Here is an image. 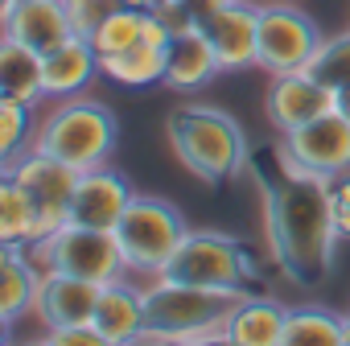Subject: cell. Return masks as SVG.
<instances>
[{
	"mask_svg": "<svg viewBox=\"0 0 350 346\" xmlns=\"http://www.w3.org/2000/svg\"><path fill=\"white\" fill-rule=\"evenodd\" d=\"M260 194L268 256L280 276L297 289L325 284L334 272V248L342 239L329 211V182L280 169V178H260Z\"/></svg>",
	"mask_w": 350,
	"mask_h": 346,
	"instance_id": "obj_1",
	"label": "cell"
},
{
	"mask_svg": "<svg viewBox=\"0 0 350 346\" xmlns=\"http://www.w3.org/2000/svg\"><path fill=\"white\" fill-rule=\"evenodd\" d=\"M165 140L173 148V157L182 161V169H190L198 182L206 186H223L247 169L252 144L243 124L211 103H182L165 116Z\"/></svg>",
	"mask_w": 350,
	"mask_h": 346,
	"instance_id": "obj_2",
	"label": "cell"
},
{
	"mask_svg": "<svg viewBox=\"0 0 350 346\" xmlns=\"http://www.w3.org/2000/svg\"><path fill=\"white\" fill-rule=\"evenodd\" d=\"M239 297L243 293H223V289L152 276V284H144L148 330L140 342H182V346L223 342V321L231 317Z\"/></svg>",
	"mask_w": 350,
	"mask_h": 346,
	"instance_id": "obj_3",
	"label": "cell"
},
{
	"mask_svg": "<svg viewBox=\"0 0 350 346\" xmlns=\"http://www.w3.org/2000/svg\"><path fill=\"white\" fill-rule=\"evenodd\" d=\"M116 140H120L116 111L91 95H70V99H54V107L42 116L33 148L50 152L83 173L95 165H107L116 152Z\"/></svg>",
	"mask_w": 350,
	"mask_h": 346,
	"instance_id": "obj_4",
	"label": "cell"
},
{
	"mask_svg": "<svg viewBox=\"0 0 350 346\" xmlns=\"http://www.w3.org/2000/svg\"><path fill=\"white\" fill-rule=\"evenodd\" d=\"M169 280H186V284H202V289H223V293H252L260 264L252 256V248L227 231H186L182 248L173 252V260L165 264Z\"/></svg>",
	"mask_w": 350,
	"mask_h": 346,
	"instance_id": "obj_5",
	"label": "cell"
},
{
	"mask_svg": "<svg viewBox=\"0 0 350 346\" xmlns=\"http://www.w3.org/2000/svg\"><path fill=\"white\" fill-rule=\"evenodd\" d=\"M186 231L190 227L173 202L136 194L116 223V243H120L128 276H161L165 264L173 260V252L182 248Z\"/></svg>",
	"mask_w": 350,
	"mask_h": 346,
	"instance_id": "obj_6",
	"label": "cell"
},
{
	"mask_svg": "<svg viewBox=\"0 0 350 346\" xmlns=\"http://www.w3.org/2000/svg\"><path fill=\"white\" fill-rule=\"evenodd\" d=\"M29 252L38 256L42 268H58V272L83 276V280H95V284L128 276L120 243H116V231L83 227V223H70V219L62 227H54L46 239H38Z\"/></svg>",
	"mask_w": 350,
	"mask_h": 346,
	"instance_id": "obj_7",
	"label": "cell"
},
{
	"mask_svg": "<svg viewBox=\"0 0 350 346\" xmlns=\"http://www.w3.org/2000/svg\"><path fill=\"white\" fill-rule=\"evenodd\" d=\"M276 165L284 173H309L321 182L350 173V120L342 111H325L321 120L284 132L276 144Z\"/></svg>",
	"mask_w": 350,
	"mask_h": 346,
	"instance_id": "obj_8",
	"label": "cell"
},
{
	"mask_svg": "<svg viewBox=\"0 0 350 346\" xmlns=\"http://www.w3.org/2000/svg\"><path fill=\"white\" fill-rule=\"evenodd\" d=\"M325 34L317 29V21L288 5V0H272L260 5V46H256V66L268 75H284V70H305L313 62V54L321 50Z\"/></svg>",
	"mask_w": 350,
	"mask_h": 346,
	"instance_id": "obj_9",
	"label": "cell"
},
{
	"mask_svg": "<svg viewBox=\"0 0 350 346\" xmlns=\"http://www.w3.org/2000/svg\"><path fill=\"white\" fill-rule=\"evenodd\" d=\"M0 169H5L9 178H17V186L33 202L38 223H42V239L70 219V198H75L79 169H70L66 161H58V157H50L42 148H25L21 157L5 161Z\"/></svg>",
	"mask_w": 350,
	"mask_h": 346,
	"instance_id": "obj_10",
	"label": "cell"
},
{
	"mask_svg": "<svg viewBox=\"0 0 350 346\" xmlns=\"http://www.w3.org/2000/svg\"><path fill=\"white\" fill-rule=\"evenodd\" d=\"M325 111H334V87H325L309 66L305 70H284V75H268V91H264V116L268 124L284 136L297 132L313 120H321Z\"/></svg>",
	"mask_w": 350,
	"mask_h": 346,
	"instance_id": "obj_11",
	"label": "cell"
},
{
	"mask_svg": "<svg viewBox=\"0 0 350 346\" xmlns=\"http://www.w3.org/2000/svg\"><path fill=\"white\" fill-rule=\"evenodd\" d=\"M198 25L211 38V46H215V54L223 62V75H235V70H252L256 66L260 5H252V0H227V5H219Z\"/></svg>",
	"mask_w": 350,
	"mask_h": 346,
	"instance_id": "obj_12",
	"label": "cell"
},
{
	"mask_svg": "<svg viewBox=\"0 0 350 346\" xmlns=\"http://www.w3.org/2000/svg\"><path fill=\"white\" fill-rule=\"evenodd\" d=\"M132 198H136L132 182L124 178L120 169H111V165L83 169L79 182H75V198H70V223L116 231V223H120V215L128 211Z\"/></svg>",
	"mask_w": 350,
	"mask_h": 346,
	"instance_id": "obj_13",
	"label": "cell"
},
{
	"mask_svg": "<svg viewBox=\"0 0 350 346\" xmlns=\"http://www.w3.org/2000/svg\"><path fill=\"white\" fill-rule=\"evenodd\" d=\"M0 29L9 42H21L38 54L62 46L66 38H75L70 25V9L66 0H5L0 9Z\"/></svg>",
	"mask_w": 350,
	"mask_h": 346,
	"instance_id": "obj_14",
	"label": "cell"
},
{
	"mask_svg": "<svg viewBox=\"0 0 350 346\" xmlns=\"http://www.w3.org/2000/svg\"><path fill=\"white\" fill-rule=\"evenodd\" d=\"M95 330L107 338V346H132L148 330V305H144V284H132L128 276L99 284V301L91 313Z\"/></svg>",
	"mask_w": 350,
	"mask_h": 346,
	"instance_id": "obj_15",
	"label": "cell"
},
{
	"mask_svg": "<svg viewBox=\"0 0 350 346\" xmlns=\"http://www.w3.org/2000/svg\"><path fill=\"white\" fill-rule=\"evenodd\" d=\"M95 301H99V284H95V280H83V276L46 268V272H42L38 301H33V317H38L46 330L75 325V321H91Z\"/></svg>",
	"mask_w": 350,
	"mask_h": 346,
	"instance_id": "obj_16",
	"label": "cell"
},
{
	"mask_svg": "<svg viewBox=\"0 0 350 346\" xmlns=\"http://www.w3.org/2000/svg\"><path fill=\"white\" fill-rule=\"evenodd\" d=\"M219 75H223V62H219L211 38L202 34V25L173 34L169 50H165V83L161 87L190 95V91H202L206 83H215Z\"/></svg>",
	"mask_w": 350,
	"mask_h": 346,
	"instance_id": "obj_17",
	"label": "cell"
},
{
	"mask_svg": "<svg viewBox=\"0 0 350 346\" xmlns=\"http://www.w3.org/2000/svg\"><path fill=\"white\" fill-rule=\"evenodd\" d=\"M42 75H46V99H70V95H83L103 75V62H99L91 38L75 34L62 46L42 54Z\"/></svg>",
	"mask_w": 350,
	"mask_h": 346,
	"instance_id": "obj_18",
	"label": "cell"
},
{
	"mask_svg": "<svg viewBox=\"0 0 350 346\" xmlns=\"http://www.w3.org/2000/svg\"><path fill=\"white\" fill-rule=\"evenodd\" d=\"M42 264L29 248H17V243H0V317H5V334L33 313V301H38V289H42Z\"/></svg>",
	"mask_w": 350,
	"mask_h": 346,
	"instance_id": "obj_19",
	"label": "cell"
},
{
	"mask_svg": "<svg viewBox=\"0 0 350 346\" xmlns=\"http://www.w3.org/2000/svg\"><path fill=\"white\" fill-rule=\"evenodd\" d=\"M284 317H288V305H280L276 297L243 293L235 301L231 317L223 321V342H231V346H280Z\"/></svg>",
	"mask_w": 350,
	"mask_h": 346,
	"instance_id": "obj_20",
	"label": "cell"
},
{
	"mask_svg": "<svg viewBox=\"0 0 350 346\" xmlns=\"http://www.w3.org/2000/svg\"><path fill=\"white\" fill-rule=\"evenodd\" d=\"M0 95L21 99V103H42L46 99V75H42V54L21 46V42H0Z\"/></svg>",
	"mask_w": 350,
	"mask_h": 346,
	"instance_id": "obj_21",
	"label": "cell"
},
{
	"mask_svg": "<svg viewBox=\"0 0 350 346\" xmlns=\"http://www.w3.org/2000/svg\"><path fill=\"white\" fill-rule=\"evenodd\" d=\"M280 346H346V317L321 305H297L284 317Z\"/></svg>",
	"mask_w": 350,
	"mask_h": 346,
	"instance_id": "obj_22",
	"label": "cell"
},
{
	"mask_svg": "<svg viewBox=\"0 0 350 346\" xmlns=\"http://www.w3.org/2000/svg\"><path fill=\"white\" fill-rule=\"evenodd\" d=\"M103 79L124 87V91H144V87H161L165 83V50L136 42L132 50L116 54L103 62Z\"/></svg>",
	"mask_w": 350,
	"mask_h": 346,
	"instance_id": "obj_23",
	"label": "cell"
},
{
	"mask_svg": "<svg viewBox=\"0 0 350 346\" xmlns=\"http://www.w3.org/2000/svg\"><path fill=\"white\" fill-rule=\"evenodd\" d=\"M38 239H42V223H38L33 202L25 198L17 178H9V173L0 169V243L33 248Z\"/></svg>",
	"mask_w": 350,
	"mask_h": 346,
	"instance_id": "obj_24",
	"label": "cell"
},
{
	"mask_svg": "<svg viewBox=\"0 0 350 346\" xmlns=\"http://www.w3.org/2000/svg\"><path fill=\"white\" fill-rule=\"evenodd\" d=\"M38 103H21V99H5L0 95V165L21 157L25 148H33L38 140Z\"/></svg>",
	"mask_w": 350,
	"mask_h": 346,
	"instance_id": "obj_25",
	"label": "cell"
},
{
	"mask_svg": "<svg viewBox=\"0 0 350 346\" xmlns=\"http://www.w3.org/2000/svg\"><path fill=\"white\" fill-rule=\"evenodd\" d=\"M144 21H148V13H144V9H128V5H124L116 17H107V21L91 34V46H95L99 62H107V58L132 50L136 42H144Z\"/></svg>",
	"mask_w": 350,
	"mask_h": 346,
	"instance_id": "obj_26",
	"label": "cell"
},
{
	"mask_svg": "<svg viewBox=\"0 0 350 346\" xmlns=\"http://www.w3.org/2000/svg\"><path fill=\"white\" fill-rule=\"evenodd\" d=\"M309 70L325 83V87H346L350 83V29L346 34H334V38H325L321 42V50L313 54V62H309Z\"/></svg>",
	"mask_w": 350,
	"mask_h": 346,
	"instance_id": "obj_27",
	"label": "cell"
},
{
	"mask_svg": "<svg viewBox=\"0 0 350 346\" xmlns=\"http://www.w3.org/2000/svg\"><path fill=\"white\" fill-rule=\"evenodd\" d=\"M66 9H70V25L75 34L91 38L107 17H116L124 9V0H66Z\"/></svg>",
	"mask_w": 350,
	"mask_h": 346,
	"instance_id": "obj_28",
	"label": "cell"
},
{
	"mask_svg": "<svg viewBox=\"0 0 350 346\" xmlns=\"http://www.w3.org/2000/svg\"><path fill=\"white\" fill-rule=\"evenodd\" d=\"M46 342H54V346H107V338L95 330V321H75V325L46 330Z\"/></svg>",
	"mask_w": 350,
	"mask_h": 346,
	"instance_id": "obj_29",
	"label": "cell"
},
{
	"mask_svg": "<svg viewBox=\"0 0 350 346\" xmlns=\"http://www.w3.org/2000/svg\"><path fill=\"white\" fill-rule=\"evenodd\" d=\"M329 211H334V227L342 239H350V173L329 182Z\"/></svg>",
	"mask_w": 350,
	"mask_h": 346,
	"instance_id": "obj_30",
	"label": "cell"
},
{
	"mask_svg": "<svg viewBox=\"0 0 350 346\" xmlns=\"http://www.w3.org/2000/svg\"><path fill=\"white\" fill-rule=\"evenodd\" d=\"M152 17H161V21L169 25V34H186V29L198 25V17H194V9H190V0H165L161 9H152Z\"/></svg>",
	"mask_w": 350,
	"mask_h": 346,
	"instance_id": "obj_31",
	"label": "cell"
},
{
	"mask_svg": "<svg viewBox=\"0 0 350 346\" xmlns=\"http://www.w3.org/2000/svg\"><path fill=\"white\" fill-rule=\"evenodd\" d=\"M334 111H342V116H346V120H350V83H346V87H338V91H334Z\"/></svg>",
	"mask_w": 350,
	"mask_h": 346,
	"instance_id": "obj_32",
	"label": "cell"
},
{
	"mask_svg": "<svg viewBox=\"0 0 350 346\" xmlns=\"http://www.w3.org/2000/svg\"><path fill=\"white\" fill-rule=\"evenodd\" d=\"M124 5H128V9H144V13H152V9L165 5V0H124Z\"/></svg>",
	"mask_w": 350,
	"mask_h": 346,
	"instance_id": "obj_33",
	"label": "cell"
},
{
	"mask_svg": "<svg viewBox=\"0 0 350 346\" xmlns=\"http://www.w3.org/2000/svg\"><path fill=\"white\" fill-rule=\"evenodd\" d=\"M346 317V346H350V313H342Z\"/></svg>",
	"mask_w": 350,
	"mask_h": 346,
	"instance_id": "obj_34",
	"label": "cell"
}]
</instances>
